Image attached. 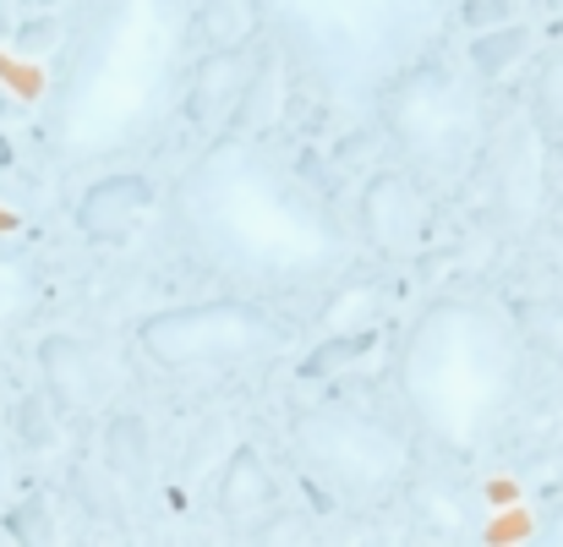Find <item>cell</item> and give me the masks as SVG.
<instances>
[{"label": "cell", "mask_w": 563, "mask_h": 547, "mask_svg": "<svg viewBox=\"0 0 563 547\" xmlns=\"http://www.w3.org/2000/svg\"><path fill=\"white\" fill-rule=\"evenodd\" d=\"M170 219L191 258L213 274L301 291L323 285L351 263V236L334 208L268 154L263 138L219 132L170 192Z\"/></svg>", "instance_id": "6da1fadb"}, {"label": "cell", "mask_w": 563, "mask_h": 547, "mask_svg": "<svg viewBox=\"0 0 563 547\" xmlns=\"http://www.w3.org/2000/svg\"><path fill=\"white\" fill-rule=\"evenodd\" d=\"M443 33V0H263V39L323 99H377Z\"/></svg>", "instance_id": "277c9868"}, {"label": "cell", "mask_w": 563, "mask_h": 547, "mask_svg": "<svg viewBox=\"0 0 563 547\" xmlns=\"http://www.w3.org/2000/svg\"><path fill=\"white\" fill-rule=\"evenodd\" d=\"M542 543L548 547H563V504L548 515V526H542Z\"/></svg>", "instance_id": "7402d4cb"}, {"label": "cell", "mask_w": 563, "mask_h": 547, "mask_svg": "<svg viewBox=\"0 0 563 547\" xmlns=\"http://www.w3.org/2000/svg\"><path fill=\"white\" fill-rule=\"evenodd\" d=\"M290 83H296V72H290L285 55L263 39V55H257L252 83H246V94H241V105H235V116H230V132H241V138H268V132L285 121Z\"/></svg>", "instance_id": "4fadbf2b"}, {"label": "cell", "mask_w": 563, "mask_h": 547, "mask_svg": "<svg viewBox=\"0 0 563 547\" xmlns=\"http://www.w3.org/2000/svg\"><path fill=\"white\" fill-rule=\"evenodd\" d=\"M0 493H5V433H0Z\"/></svg>", "instance_id": "603a6c76"}, {"label": "cell", "mask_w": 563, "mask_h": 547, "mask_svg": "<svg viewBox=\"0 0 563 547\" xmlns=\"http://www.w3.org/2000/svg\"><path fill=\"white\" fill-rule=\"evenodd\" d=\"M290 455L340 499H383L410 477V438L367 405H312L290 422Z\"/></svg>", "instance_id": "8992f818"}, {"label": "cell", "mask_w": 563, "mask_h": 547, "mask_svg": "<svg viewBox=\"0 0 563 547\" xmlns=\"http://www.w3.org/2000/svg\"><path fill=\"white\" fill-rule=\"evenodd\" d=\"M148 208H154V182L137 176V171H115V176H99V182L82 186L71 225L93 247H121L148 219Z\"/></svg>", "instance_id": "30bf717a"}, {"label": "cell", "mask_w": 563, "mask_h": 547, "mask_svg": "<svg viewBox=\"0 0 563 547\" xmlns=\"http://www.w3.org/2000/svg\"><path fill=\"white\" fill-rule=\"evenodd\" d=\"M377 110H383V132H388L399 165L427 192L454 186L482 154L487 121H482L476 72H460L432 50L421 61H410L377 94Z\"/></svg>", "instance_id": "5b68a950"}, {"label": "cell", "mask_w": 563, "mask_h": 547, "mask_svg": "<svg viewBox=\"0 0 563 547\" xmlns=\"http://www.w3.org/2000/svg\"><path fill=\"white\" fill-rule=\"evenodd\" d=\"M526 50H531V28H526V22H498V28H482V33H476V44H471V72H476V83L504 77V72H509Z\"/></svg>", "instance_id": "e0dca14e"}, {"label": "cell", "mask_w": 563, "mask_h": 547, "mask_svg": "<svg viewBox=\"0 0 563 547\" xmlns=\"http://www.w3.org/2000/svg\"><path fill=\"white\" fill-rule=\"evenodd\" d=\"M356 230L383 258H416L427 241V186L405 165L367 176L362 197H356Z\"/></svg>", "instance_id": "ba28073f"}, {"label": "cell", "mask_w": 563, "mask_h": 547, "mask_svg": "<svg viewBox=\"0 0 563 547\" xmlns=\"http://www.w3.org/2000/svg\"><path fill=\"white\" fill-rule=\"evenodd\" d=\"M285 346H290L285 318L241 296L159 307L137 324V351L165 372H224V367L274 362Z\"/></svg>", "instance_id": "52a82bcc"}, {"label": "cell", "mask_w": 563, "mask_h": 547, "mask_svg": "<svg viewBox=\"0 0 563 547\" xmlns=\"http://www.w3.org/2000/svg\"><path fill=\"white\" fill-rule=\"evenodd\" d=\"M38 6H55V0H38Z\"/></svg>", "instance_id": "cb8c5ba5"}, {"label": "cell", "mask_w": 563, "mask_h": 547, "mask_svg": "<svg viewBox=\"0 0 563 547\" xmlns=\"http://www.w3.org/2000/svg\"><path fill=\"white\" fill-rule=\"evenodd\" d=\"M0 526H5L16 543H27V547L49 543V510H44V499H27V504L5 510V515H0Z\"/></svg>", "instance_id": "44dd1931"}, {"label": "cell", "mask_w": 563, "mask_h": 547, "mask_svg": "<svg viewBox=\"0 0 563 547\" xmlns=\"http://www.w3.org/2000/svg\"><path fill=\"white\" fill-rule=\"evenodd\" d=\"M38 302H44L38 269L22 252H0V346H11L33 324Z\"/></svg>", "instance_id": "9a60e30c"}, {"label": "cell", "mask_w": 563, "mask_h": 547, "mask_svg": "<svg viewBox=\"0 0 563 547\" xmlns=\"http://www.w3.org/2000/svg\"><path fill=\"white\" fill-rule=\"evenodd\" d=\"M99 460H104V471H110L115 482L148 488V477H154V433H148V416H143L137 405L110 411L104 438H99Z\"/></svg>", "instance_id": "5bb4252c"}, {"label": "cell", "mask_w": 563, "mask_h": 547, "mask_svg": "<svg viewBox=\"0 0 563 547\" xmlns=\"http://www.w3.org/2000/svg\"><path fill=\"white\" fill-rule=\"evenodd\" d=\"M377 307H383V291L377 280H362V285H340L329 313H323V335H340V329H373Z\"/></svg>", "instance_id": "d6986e66"}, {"label": "cell", "mask_w": 563, "mask_h": 547, "mask_svg": "<svg viewBox=\"0 0 563 547\" xmlns=\"http://www.w3.org/2000/svg\"><path fill=\"white\" fill-rule=\"evenodd\" d=\"M526 335L487 302L443 296L399 340L394 383L405 416L449 455L487 449L526 394Z\"/></svg>", "instance_id": "3957f363"}, {"label": "cell", "mask_w": 563, "mask_h": 547, "mask_svg": "<svg viewBox=\"0 0 563 547\" xmlns=\"http://www.w3.org/2000/svg\"><path fill=\"white\" fill-rule=\"evenodd\" d=\"M38 372L60 411H99L115 389V362L93 340H77V335H44Z\"/></svg>", "instance_id": "9c48e42d"}, {"label": "cell", "mask_w": 563, "mask_h": 547, "mask_svg": "<svg viewBox=\"0 0 563 547\" xmlns=\"http://www.w3.org/2000/svg\"><path fill=\"white\" fill-rule=\"evenodd\" d=\"M263 44H246V50H208L197 66L187 72V116L191 127L202 132H230V116L252 83V66H257Z\"/></svg>", "instance_id": "8fae6325"}, {"label": "cell", "mask_w": 563, "mask_h": 547, "mask_svg": "<svg viewBox=\"0 0 563 547\" xmlns=\"http://www.w3.org/2000/svg\"><path fill=\"white\" fill-rule=\"evenodd\" d=\"M187 44V0H99L44 116L49 154L60 165H104L137 149L181 83Z\"/></svg>", "instance_id": "7a4b0ae2"}, {"label": "cell", "mask_w": 563, "mask_h": 547, "mask_svg": "<svg viewBox=\"0 0 563 547\" xmlns=\"http://www.w3.org/2000/svg\"><path fill=\"white\" fill-rule=\"evenodd\" d=\"M213 510L235 526H263L274 510H279V482L274 471L263 466V455L252 444H241L224 471H219V488H213Z\"/></svg>", "instance_id": "7c38bea8"}, {"label": "cell", "mask_w": 563, "mask_h": 547, "mask_svg": "<svg viewBox=\"0 0 563 547\" xmlns=\"http://www.w3.org/2000/svg\"><path fill=\"white\" fill-rule=\"evenodd\" d=\"M208 50H246L263 33V0H208L202 17H191Z\"/></svg>", "instance_id": "2e32d148"}, {"label": "cell", "mask_w": 563, "mask_h": 547, "mask_svg": "<svg viewBox=\"0 0 563 547\" xmlns=\"http://www.w3.org/2000/svg\"><path fill=\"white\" fill-rule=\"evenodd\" d=\"M515 329L526 335L531 351H542V357L563 362V302L559 296H537V302H526V307L515 313Z\"/></svg>", "instance_id": "ac0fdd59"}, {"label": "cell", "mask_w": 563, "mask_h": 547, "mask_svg": "<svg viewBox=\"0 0 563 547\" xmlns=\"http://www.w3.org/2000/svg\"><path fill=\"white\" fill-rule=\"evenodd\" d=\"M531 99H537V116L563 132V44L542 61V72H537V94H531Z\"/></svg>", "instance_id": "ffe728a7"}]
</instances>
